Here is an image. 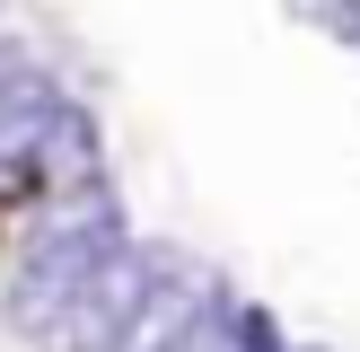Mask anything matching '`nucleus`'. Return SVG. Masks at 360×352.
<instances>
[{
  "label": "nucleus",
  "instance_id": "obj_7",
  "mask_svg": "<svg viewBox=\"0 0 360 352\" xmlns=\"http://www.w3.org/2000/svg\"><path fill=\"white\" fill-rule=\"evenodd\" d=\"M9 62H18V53H9V44H0V70H9Z\"/></svg>",
  "mask_w": 360,
  "mask_h": 352
},
{
  "label": "nucleus",
  "instance_id": "obj_6",
  "mask_svg": "<svg viewBox=\"0 0 360 352\" xmlns=\"http://www.w3.org/2000/svg\"><path fill=\"white\" fill-rule=\"evenodd\" d=\"M299 9H308V27H326L334 44L360 53V0H299Z\"/></svg>",
  "mask_w": 360,
  "mask_h": 352
},
{
  "label": "nucleus",
  "instance_id": "obj_5",
  "mask_svg": "<svg viewBox=\"0 0 360 352\" xmlns=\"http://www.w3.org/2000/svg\"><path fill=\"white\" fill-rule=\"evenodd\" d=\"M176 352H246V308L220 291V282H211V299L193 308V326L176 334Z\"/></svg>",
  "mask_w": 360,
  "mask_h": 352
},
{
  "label": "nucleus",
  "instance_id": "obj_1",
  "mask_svg": "<svg viewBox=\"0 0 360 352\" xmlns=\"http://www.w3.org/2000/svg\"><path fill=\"white\" fill-rule=\"evenodd\" d=\"M132 246V229H123V211L105 203V194H70V203H53L44 220L27 229V246H18L9 264V291H0V317H9L27 344H62V326L79 317V299L97 291V273Z\"/></svg>",
  "mask_w": 360,
  "mask_h": 352
},
{
  "label": "nucleus",
  "instance_id": "obj_4",
  "mask_svg": "<svg viewBox=\"0 0 360 352\" xmlns=\"http://www.w3.org/2000/svg\"><path fill=\"white\" fill-rule=\"evenodd\" d=\"M202 299H211V273H193V264L167 246V264H158L150 299H141V317L123 326V344H115V352H176V334L193 326V308H202Z\"/></svg>",
  "mask_w": 360,
  "mask_h": 352
},
{
  "label": "nucleus",
  "instance_id": "obj_2",
  "mask_svg": "<svg viewBox=\"0 0 360 352\" xmlns=\"http://www.w3.org/2000/svg\"><path fill=\"white\" fill-rule=\"evenodd\" d=\"M158 264H167V246H141V238H132V246H123V256L97 273V291L79 299V317L62 326V344H53V352H115L123 326L141 317V299H150Z\"/></svg>",
  "mask_w": 360,
  "mask_h": 352
},
{
  "label": "nucleus",
  "instance_id": "obj_3",
  "mask_svg": "<svg viewBox=\"0 0 360 352\" xmlns=\"http://www.w3.org/2000/svg\"><path fill=\"white\" fill-rule=\"evenodd\" d=\"M62 106L70 97H62L53 70H35V62L0 70V194H27V168H35V150H44V132H53Z\"/></svg>",
  "mask_w": 360,
  "mask_h": 352
}]
</instances>
